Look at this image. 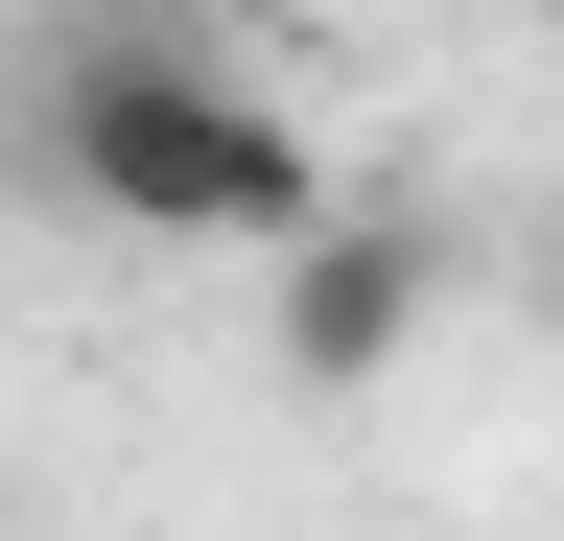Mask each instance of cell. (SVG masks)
<instances>
[{
	"instance_id": "1",
	"label": "cell",
	"mask_w": 564,
	"mask_h": 541,
	"mask_svg": "<svg viewBox=\"0 0 564 541\" xmlns=\"http://www.w3.org/2000/svg\"><path fill=\"white\" fill-rule=\"evenodd\" d=\"M24 118H47V188L95 236H141V259H282L329 213V142L236 72V47H188V24H95Z\"/></svg>"
},
{
	"instance_id": "2",
	"label": "cell",
	"mask_w": 564,
	"mask_h": 541,
	"mask_svg": "<svg viewBox=\"0 0 564 541\" xmlns=\"http://www.w3.org/2000/svg\"><path fill=\"white\" fill-rule=\"evenodd\" d=\"M259 283H282V306H259V354H282V377H306V400H377L423 329H447V213H352V188H329Z\"/></svg>"
}]
</instances>
